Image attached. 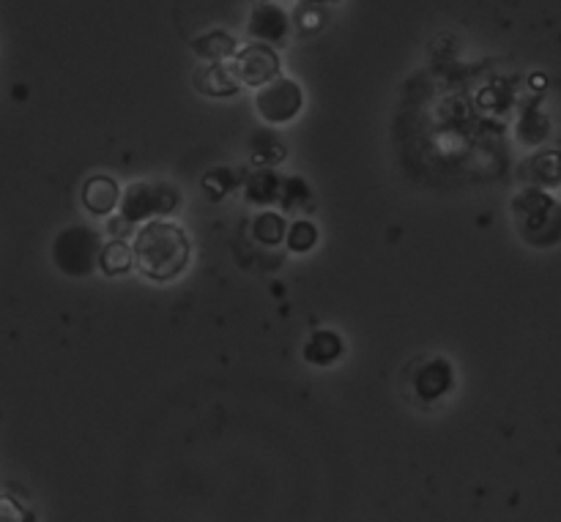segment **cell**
<instances>
[{"instance_id": "6da1fadb", "label": "cell", "mask_w": 561, "mask_h": 522, "mask_svg": "<svg viewBox=\"0 0 561 522\" xmlns=\"http://www.w3.org/2000/svg\"><path fill=\"white\" fill-rule=\"evenodd\" d=\"M131 255L142 277L153 282H173L190 266L192 241L181 224L170 219H151L135 233Z\"/></svg>"}, {"instance_id": "7a4b0ae2", "label": "cell", "mask_w": 561, "mask_h": 522, "mask_svg": "<svg viewBox=\"0 0 561 522\" xmlns=\"http://www.w3.org/2000/svg\"><path fill=\"white\" fill-rule=\"evenodd\" d=\"M515 228L531 246H553L559 239V202L557 197L546 195L542 189L531 186L515 195L513 200Z\"/></svg>"}, {"instance_id": "3957f363", "label": "cell", "mask_w": 561, "mask_h": 522, "mask_svg": "<svg viewBox=\"0 0 561 522\" xmlns=\"http://www.w3.org/2000/svg\"><path fill=\"white\" fill-rule=\"evenodd\" d=\"M99 252H102V235L88 224H71L64 228L53 241V263L60 274L71 279L91 277L96 271Z\"/></svg>"}, {"instance_id": "277c9868", "label": "cell", "mask_w": 561, "mask_h": 522, "mask_svg": "<svg viewBox=\"0 0 561 522\" xmlns=\"http://www.w3.org/2000/svg\"><path fill=\"white\" fill-rule=\"evenodd\" d=\"M179 202V186L168 184V181H135L121 195L118 211L126 224H146L153 217H170Z\"/></svg>"}, {"instance_id": "5b68a950", "label": "cell", "mask_w": 561, "mask_h": 522, "mask_svg": "<svg viewBox=\"0 0 561 522\" xmlns=\"http://www.w3.org/2000/svg\"><path fill=\"white\" fill-rule=\"evenodd\" d=\"M301 107H305V91L290 77H274L272 82L261 85L255 93L257 115L272 126L290 124L301 113Z\"/></svg>"}, {"instance_id": "8992f818", "label": "cell", "mask_w": 561, "mask_h": 522, "mask_svg": "<svg viewBox=\"0 0 561 522\" xmlns=\"http://www.w3.org/2000/svg\"><path fill=\"white\" fill-rule=\"evenodd\" d=\"M233 71L241 85L261 88L279 77V55L268 44H247L233 55Z\"/></svg>"}, {"instance_id": "52a82bcc", "label": "cell", "mask_w": 561, "mask_h": 522, "mask_svg": "<svg viewBox=\"0 0 561 522\" xmlns=\"http://www.w3.org/2000/svg\"><path fill=\"white\" fill-rule=\"evenodd\" d=\"M247 31H250V36L255 38L257 44H285V38H288V31H290V20H288V11L283 9V5L272 3V0H266V3H255L252 5V14H250V25H247Z\"/></svg>"}, {"instance_id": "ba28073f", "label": "cell", "mask_w": 561, "mask_h": 522, "mask_svg": "<svg viewBox=\"0 0 561 522\" xmlns=\"http://www.w3.org/2000/svg\"><path fill=\"white\" fill-rule=\"evenodd\" d=\"M455 386V370L447 359H431L414 372V394L422 403L447 397Z\"/></svg>"}, {"instance_id": "9c48e42d", "label": "cell", "mask_w": 561, "mask_h": 522, "mask_svg": "<svg viewBox=\"0 0 561 522\" xmlns=\"http://www.w3.org/2000/svg\"><path fill=\"white\" fill-rule=\"evenodd\" d=\"M192 82H195L197 91L214 98H228L241 91V82L233 71V60H219V63L201 66L195 71V77H192Z\"/></svg>"}, {"instance_id": "30bf717a", "label": "cell", "mask_w": 561, "mask_h": 522, "mask_svg": "<svg viewBox=\"0 0 561 522\" xmlns=\"http://www.w3.org/2000/svg\"><path fill=\"white\" fill-rule=\"evenodd\" d=\"M118 200L121 189L115 184V178H110V175H93V178H88L82 184V206L93 217H110L118 208Z\"/></svg>"}, {"instance_id": "8fae6325", "label": "cell", "mask_w": 561, "mask_h": 522, "mask_svg": "<svg viewBox=\"0 0 561 522\" xmlns=\"http://www.w3.org/2000/svg\"><path fill=\"white\" fill-rule=\"evenodd\" d=\"M345 343L337 332H329V328H321V332L312 334L305 343V361L312 367H332L343 359Z\"/></svg>"}, {"instance_id": "7c38bea8", "label": "cell", "mask_w": 561, "mask_h": 522, "mask_svg": "<svg viewBox=\"0 0 561 522\" xmlns=\"http://www.w3.org/2000/svg\"><path fill=\"white\" fill-rule=\"evenodd\" d=\"M192 53L197 58L208 60V63H219V60H233V55L239 53V42H236L230 33L225 31H211L203 33L192 42Z\"/></svg>"}, {"instance_id": "4fadbf2b", "label": "cell", "mask_w": 561, "mask_h": 522, "mask_svg": "<svg viewBox=\"0 0 561 522\" xmlns=\"http://www.w3.org/2000/svg\"><path fill=\"white\" fill-rule=\"evenodd\" d=\"M279 192V175L268 167H257L247 175L244 195L252 206H274Z\"/></svg>"}, {"instance_id": "5bb4252c", "label": "cell", "mask_w": 561, "mask_h": 522, "mask_svg": "<svg viewBox=\"0 0 561 522\" xmlns=\"http://www.w3.org/2000/svg\"><path fill=\"white\" fill-rule=\"evenodd\" d=\"M96 268H102L104 277H121V274H129L135 268V255H131V246L124 239H113L107 244H102L99 252Z\"/></svg>"}, {"instance_id": "9a60e30c", "label": "cell", "mask_w": 561, "mask_h": 522, "mask_svg": "<svg viewBox=\"0 0 561 522\" xmlns=\"http://www.w3.org/2000/svg\"><path fill=\"white\" fill-rule=\"evenodd\" d=\"M250 151H252V162L257 167H268L272 170L274 164H279L285 159V146L272 129H257L250 140Z\"/></svg>"}, {"instance_id": "2e32d148", "label": "cell", "mask_w": 561, "mask_h": 522, "mask_svg": "<svg viewBox=\"0 0 561 522\" xmlns=\"http://www.w3.org/2000/svg\"><path fill=\"white\" fill-rule=\"evenodd\" d=\"M310 200H312V189L305 178H299V175L279 178V192H277L279 213L299 211V208L310 206Z\"/></svg>"}, {"instance_id": "e0dca14e", "label": "cell", "mask_w": 561, "mask_h": 522, "mask_svg": "<svg viewBox=\"0 0 561 522\" xmlns=\"http://www.w3.org/2000/svg\"><path fill=\"white\" fill-rule=\"evenodd\" d=\"M285 230H288V222H285V213L279 211H263L261 217H255V222H252V235H255L257 244L263 246L283 244Z\"/></svg>"}, {"instance_id": "ac0fdd59", "label": "cell", "mask_w": 561, "mask_h": 522, "mask_svg": "<svg viewBox=\"0 0 561 522\" xmlns=\"http://www.w3.org/2000/svg\"><path fill=\"white\" fill-rule=\"evenodd\" d=\"M318 241H321V233H318L316 222H310V219H296V222L288 224V230H285V244H288V250L296 252V255L312 252Z\"/></svg>"}, {"instance_id": "d6986e66", "label": "cell", "mask_w": 561, "mask_h": 522, "mask_svg": "<svg viewBox=\"0 0 561 522\" xmlns=\"http://www.w3.org/2000/svg\"><path fill=\"white\" fill-rule=\"evenodd\" d=\"M236 186H239V178H236L233 170H228V167L208 170V173L203 175V192H206V195L217 202L225 200V197H228Z\"/></svg>"}, {"instance_id": "ffe728a7", "label": "cell", "mask_w": 561, "mask_h": 522, "mask_svg": "<svg viewBox=\"0 0 561 522\" xmlns=\"http://www.w3.org/2000/svg\"><path fill=\"white\" fill-rule=\"evenodd\" d=\"M531 170H535V173H537V175H531V178L537 181V189H540V184L557 186L559 184L557 151H548V153H540V156L529 159V162L524 164V173H531Z\"/></svg>"}, {"instance_id": "44dd1931", "label": "cell", "mask_w": 561, "mask_h": 522, "mask_svg": "<svg viewBox=\"0 0 561 522\" xmlns=\"http://www.w3.org/2000/svg\"><path fill=\"white\" fill-rule=\"evenodd\" d=\"M0 522H33V514L14 498L0 496Z\"/></svg>"}, {"instance_id": "7402d4cb", "label": "cell", "mask_w": 561, "mask_h": 522, "mask_svg": "<svg viewBox=\"0 0 561 522\" xmlns=\"http://www.w3.org/2000/svg\"><path fill=\"white\" fill-rule=\"evenodd\" d=\"M257 3H266V0H257Z\"/></svg>"}]
</instances>
